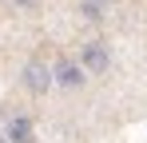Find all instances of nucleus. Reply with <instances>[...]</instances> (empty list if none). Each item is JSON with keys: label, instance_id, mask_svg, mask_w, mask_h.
Masks as SVG:
<instances>
[{"label": "nucleus", "instance_id": "nucleus-1", "mask_svg": "<svg viewBox=\"0 0 147 143\" xmlns=\"http://www.w3.org/2000/svg\"><path fill=\"white\" fill-rule=\"evenodd\" d=\"M88 68L76 60V56H56L52 60V84L60 88V92H84L88 88Z\"/></svg>", "mask_w": 147, "mask_h": 143}, {"label": "nucleus", "instance_id": "nucleus-2", "mask_svg": "<svg viewBox=\"0 0 147 143\" xmlns=\"http://www.w3.org/2000/svg\"><path fill=\"white\" fill-rule=\"evenodd\" d=\"M20 88H24L28 95H36V99L48 95L52 88H56V84H52V64H48V60H40V56L28 60L24 68H20Z\"/></svg>", "mask_w": 147, "mask_h": 143}, {"label": "nucleus", "instance_id": "nucleus-3", "mask_svg": "<svg viewBox=\"0 0 147 143\" xmlns=\"http://www.w3.org/2000/svg\"><path fill=\"white\" fill-rule=\"evenodd\" d=\"M76 60L88 68V76H107V68H111V48H107V40H84L80 44V52H76Z\"/></svg>", "mask_w": 147, "mask_h": 143}, {"label": "nucleus", "instance_id": "nucleus-4", "mask_svg": "<svg viewBox=\"0 0 147 143\" xmlns=\"http://www.w3.org/2000/svg\"><path fill=\"white\" fill-rule=\"evenodd\" d=\"M8 143H36V127H32V115H12L8 127H4Z\"/></svg>", "mask_w": 147, "mask_h": 143}, {"label": "nucleus", "instance_id": "nucleus-5", "mask_svg": "<svg viewBox=\"0 0 147 143\" xmlns=\"http://www.w3.org/2000/svg\"><path fill=\"white\" fill-rule=\"evenodd\" d=\"M80 16L88 24H99L103 20V0H80Z\"/></svg>", "mask_w": 147, "mask_h": 143}, {"label": "nucleus", "instance_id": "nucleus-6", "mask_svg": "<svg viewBox=\"0 0 147 143\" xmlns=\"http://www.w3.org/2000/svg\"><path fill=\"white\" fill-rule=\"evenodd\" d=\"M4 4H12V8H20V12H32V8H40V0H4Z\"/></svg>", "mask_w": 147, "mask_h": 143}, {"label": "nucleus", "instance_id": "nucleus-7", "mask_svg": "<svg viewBox=\"0 0 147 143\" xmlns=\"http://www.w3.org/2000/svg\"><path fill=\"white\" fill-rule=\"evenodd\" d=\"M0 143H8V135H0Z\"/></svg>", "mask_w": 147, "mask_h": 143}]
</instances>
